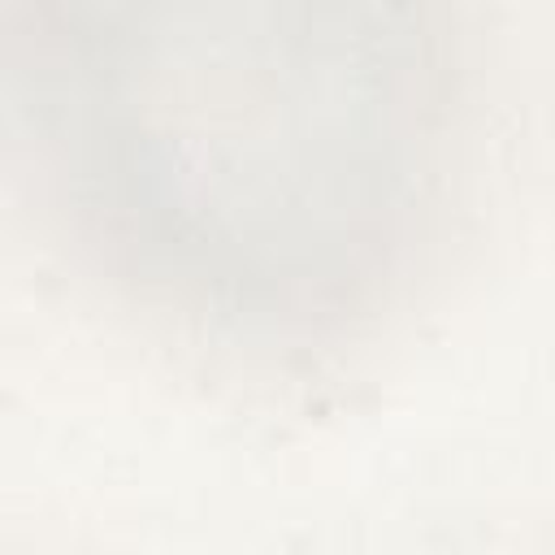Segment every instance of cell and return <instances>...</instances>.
Returning a JSON list of instances; mask_svg holds the SVG:
<instances>
[{
    "instance_id": "1",
    "label": "cell",
    "mask_w": 555,
    "mask_h": 555,
    "mask_svg": "<svg viewBox=\"0 0 555 555\" xmlns=\"http://www.w3.org/2000/svg\"><path fill=\"white\" fill-rule=\"evenodd\" d=\"M35 152L143 278L230 317L330 308L416 169V0H17Z\"/></svg>"
}]
</instances>
